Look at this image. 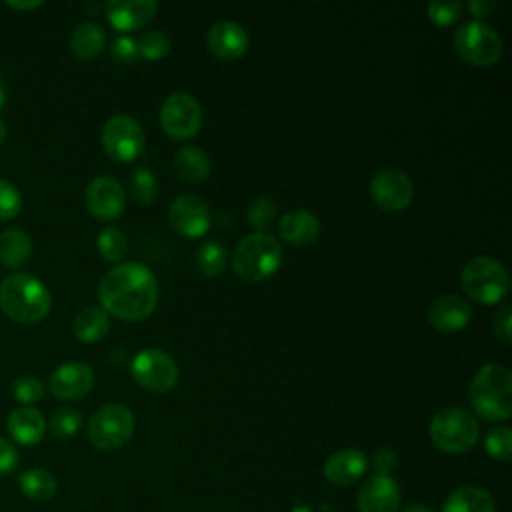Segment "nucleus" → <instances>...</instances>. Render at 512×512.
I'll use <instances>...</instances> for the list:
<instances>
[{
	"label": "nucleus",
	"mask_w": 512,
	"mask_h": 512,
	"mask_svg": "<svg viewBox=\"0 0 512 512\" xmlns=\"http://www.w3.org/2000/svg\"><path fill=\"white\" fill-rule=\"evenodd\" d=\"M158 280L140 262H120L112 266L98 284L100 308L126 322L148 318L158 304Z\"/></svg>",
	"instance_id": "nucleus-1"
},
{
	"label": "nucleus",
	"mask_w": 512,
	"mask_h": 512,
	"mask_svg": "<svg viewBox=\"0 0 512 512\" xmlns=\"http://www.w3.org/2000/svg\"><path fill=\"white\" fill-rule=\"evenodd\" d=\"M468 402L476 416L488 422H504L512 414V372L506 364L486 362L468 386Z\"/></svg>",
	"instance_id": "nucleus-2"
},
{
	"label": "nucleus",
	"mask_w": 512,
	"mask_h": 512,
	"mask_svg": "<svg viewBox=\"0 0 512 512\" xmlns=\"http://www.w3.org/2000/svg\"><path fill=\"white\" fill-rule=\"evenodd\" d=\"M52 298L44 282L26 272H14L0 284V308L18 324H36L50 312Z\"/></svg>",
	"instance_id": "nucleus-3"
},
{
	"label": "nucleus",
	"mask_w": 512,
	"mask_h": 512,
	"mask_svg": "<svg viewBox=\"0 0 512 512\" xmlns=\"http://www.w3.org/2000/svg\"><path fill=\"white\" fill-rule=\"evenodd\" d=\"M230 262L238 278L246 282H260L280 268L282 246L268 232H252L234 246Z\"/></svg>",
	"instance_id": "nucleus-4"
},
{
	"label": "nucleus",
	"mask_w": 512,
	"mask_h": 512,
	"mask_svg": "<svg viewBox=\"0 0 512 512\" xmlns=\"http://www.w3.org/2000/svg\"><path fill=\"white\" fill-rule=\"evenodd\" d=\"M428 434L438 450L446 454H466L476 446L480 428L474 414L458 406H448L434 414Z\"/></svg>",
	"instance_id": "nucleus-5"
},
{
	"label": "nucleus",
	"mask_w": 512,
	"mask_h": 512,
	"mask_svg": "<svg viewBox=\"0 0 512 512\" xmlns=\"http://www.w3.org/2000/svg\"><path fill=\"white\" fill-rule=\"evenodd\" d=\"M464 292L478 304L492 306L510 290V276L502 262L490 256H474L460 270Z\"/></svg>",
	"instance_id": "nucleus-6"
},
{
	"label": "nucleus",
	"mask_w": 512,
	"mask_h": 512,
	"mask_svg": "<svg viewBox=\"0 0 512 512\" xmlns=\"http://www.w3.org/2000/svg\"><path fill=\"white\" fill-rule=\"evenodd\" d=\"M456 54L478 68L494 66L502 56V38L486 22L470 20L462 24L452 38Z\"/></svg>",
	"instance_id": "nucleus-7"
},
{
	"label": "nucleus",
	"mask_w": 512,
	"mask_h": 512,
	"mask_svg": "<svg viewBox=\"0 0 512 512\" xmlns=\"http://www.w3.org/2000/svg\"><path fill=\"white\" fill-rule=\"evenodd\" d=\"M134 432V414L124 404H104L88 422V440L102 452L124 446Z\"/></svg>",
	"instance_id": "nucleus-8"
},
{
	"label": "nucleus",
	"mask_w": 512,
	"mask_h": 512,
	"mask_svg": "<svg viewBox=\"0 0 512 512\" xmlns=\"http://www.w3.org/2000/svg\"><path fill=\"white\" fill-rule=\"evenodd\" d=\"M132 378L146 390L164 394L178 384L180 372L174 358L160 348H144L132 358Z\"/></svg>",
	"instance_id": "nucleus-9"
},
{
	"label": "nucleus",
	"mask_w": 512,
	"mask_h": 512,
	"mask_svg": "<svg viewBox=\"0 0 512 512\" xmlns=\"http://www.w3.org/2000/svg\"><path fill=\"white\" fill-rule=\"evenodd\" d=\"M144 144L146 138L140 122L128 114H114L102 126V146L116 162L136 160Z\"/></svg>",
	"instance_id": "nucleus-10"
},
{
	"label": "nucleus",
	"mask_w": 512,
	"mask_h": 512,
	"mask_svg": "<svg viewBox=\"0 0 512 512\" xmlns=\"http://www.w3.org/2000/svg\"><path fill=\"white\" fill-rule=\"evenodd\" d=\"M158 120L168 136L186 140L196 136L202 126V106L188 92H172L164 98Z\"/></svg>",
	"instance_id": "nucleus-11"
},
{
	"label": "nucleus",
	"mask_w": 512,
	"mask_h": 512,
	"mask_svg": "<svg viewBox=\"0 0 512 512\" xmlns=\"http://www.w3.org/2000/svg\"><path fill=\"white\" fill-rule=\"evenodd\" d=\"M370 196L386 212H402L414 198V182L400 168H380L370 178Z\"/></svg>",
	"instance_id": "nucleus-12"
},
{
	"label": "nucleus",
	"mask_w": 512,
	"mask_h": 512,
	"mask_svg": "<svg viewBox=\"0 0 512 512\" xmlns=\"http://www.w3.org/2000/svg\"><path fill=\"white\" fill-rule=\"evenodd\" d=\"M168 220L178 234L186 238H200L210 228V206L196 194H182L170 202Z\"/></svg>",
	"instance_id": "nucleus-13"
},
{
	"label": "nucleus",
	"mask_w": 512,
	"mask_h": 512,
	"mask_svg": "<svg viewBox=\"0 0 512 512\" xmlns=\"http://www.w3.org/2000/svg\"><path fill=\"white\" fill-rule=\"evenodd\" d=\"M84 202L92 216L100 220H116L126 208V192L112 176H96L84 190Z\"/></svg>",
	"instance_id": "nucleus-14"
},
{
	"label": "nucleus",
	"mask_w": 512,
	"mask_h": 512,
	"mask_svg": "<svg viewBox=\"0 0 512 512\" xmlns=\"http://www.w3.org/2000/svg\"><path fill=\"white\" fill-rule=\"evenodd\" d=\"M94 380V370L86 362H64L50 374L48 388L60 400H78L94 388Z\"/></svg>",
	"instance_id": "nucleus-15"
},
{
	"label": "nucleus",
	"mask_w": 512,
	"mask_h": 512,
	"mask_svg": "<svg viewBox=\"0 0 512 512\" xmlns=\"http://www.w3.org/2000/svg\"><path fill=\"white\" fill-rule=\"evenodd\" d=\"M358 512H398L400 488L392 476L372 474L358 490Z\"/></svg>",
	"instance_id": "nucleus-16"
},
{
	"label": "nucleus",
	"mask_w": 512,
	"mask_h": 512,
	"mask_svg": "<svg viewBox=\"0 0 512 512\" xmlns=\"http://www.w3.org/2000/svg\"><path fill=\"white\" fill-rule=\"evenodd\" d=\"M206 46L220 60H236L248 50V32L234 20H220L208 28Z\"/></svg>",
	"instance_id": "nucleus-17"
},
{
	"label": "nucleus",
	"mask_w": 512,
	"mask_h": 512,
	"mask_svg": "<svg viewBox=\"0 0 512 512\" xmlns=\"http://www.w3.org/2000/svg\"><path fill=\"white\" fill-rule=\"evenodd\" d=\"M472 318V308L468 300L458 294L438 296L428 308V322L444 334L462 330Z\"/></svg>",
	"instance_id": "nucleus-18"
},
{
	"label": "nucleus",
	"mask_w": 512,
	"mask_h": 512,
	"mask_svg": "<svg viewBox=\"0 0 512 512\" xmlns=\"http://www.w3.org/2000/svg\"><path fill=\"white\" fill-rule=\"evenodd\" d=\"M368 458L358 448H342L332 452L324 462V478L334 486H350L364 476Z\"/></svg>",
	"instance_id": "nucleus-19"
},
{
	"label": "nucleus",
	"mask_w": 512,
	"mask_h": 512,
	"mask_svg": "<svg viewBox=\"0 0 512 512\" xmlns=\"http://www.w3.org/2000/svg\"><path fill=\"white\" fill-rule=\"evenodd\" d=\"M104 8L108 22L116 30L130 32L148 24L156 14L158 4L154 0H110Z\"/></svg>",
	"instance_id": "nucleus-20"
},
{
	"label": "nucleus",
	"mask_w": 512,
	"mask_h": 512,
	"mask_svg": "<svg viewBox=\"0 0 512 512\" xmlns=\"http://www.w3.org/2000/svg\"><path fill=\"white\" fill-rule=\"evenodd\" d=\"M320 220L310 210H290L278 222V234L292 246H308L320 236Z\"/></svg>",
	"instance_id": "nucleus-21"
},
{
	"label": "nucleus",
	"mask_w": 512,
	"mask_h": 512,
	"mask_svg": "<svg viewBox=\"0 0 512 512\" xmlns=\"http://www.w3.org/2000/svg\"><path fill=\"white\" fill-rule=\"evenodd\" d=\"M8 432L12 440L24 446H34L44 438L46 420L40 410L32 406H22L10 412L8 416Z\"/></svg>",
	"instance_id": "nucleus-22"
},
{
	"label": "nucleus",
	"mask_w": 512,
	"mask_h": 512,
	"mask_svg": "<svg viewBox=\"0 0 512 512\" xmlns=\"http://www.w3.org/2000/svg\"><path fill=\"white\" fill-rule=\"evenodd\" d=\"M494 510H496L494 498L490 496V492L474 484L458 486L446 496L442 504V512H494Z\"/></svg>",
	"instance_id": "nucleus-23"
},
{
	"label": "nucleus",
	"mask_w": 512,
	"mask_h": 512,
	"mask_svg": "<svg viewBox=\"0 0 512 512\" xmlns=\"http://www.w3.org/2000/svg\"><path fill=\"white\" fill-rule=\"evenodd\" d=\"M174 168L188 184H200L210 176V156L198 146H180L174 154Z\"/></svg>",
	"instance_id": "nucleus-24"
},
{
	"label": "nucleus",
	"mask_w": 512,
	"mask_h": 512,
	"mask_svg": "<svg viewBox=\"0 0 512 512\" xmlns=\"http://www.w3.org/2000/svg\"><path fill=\"white\" fill-rule=\"evenodd\" d=\"M110 330V316L100 306H84L72 322V332L80 342L92 344L102 340Z\"/></svg>",
	"instance_id": "nucleus-25"
},
{
	"label": "nucleus",
	"mask_w": 512,
	"mask_h": 512,
	"mask_svg": "<svg viewBox=\"0 0 512 512\" xmlns=\"http://www.w3.org/2000/svg\"><path fill=\"white\" fill-rule=\"evenodd\" d=\"M70 50L80 60L98 56L106 44V30L98 22H82L70 36Z\"/></svg>",
	"instance_id": "nucleus-26"
},
{
	"label": "nucleus",
	"mask_w": 512,
	"mask_h": 512,
	"mask_svg": "<svg viewBox=\"0 0 512 512\" xmlns=\"http://www.w3.org/2000/svg\"><path fill=\"white\" fill-rule=\"evenodd\" d=\"M18 488L26 498H30L34 502H46L56 494L58 482L44 468H28V470L20 472Z\"/></svg>",
	"instance_id": "nucleus-27"
},
{
	"label": "nucleus",
	"mask_w": 512,
	"mask_h": 512,
	"mask_svg": "<svg viewBox=\"0 0 512 512\" xmlns=\"http://www.w3.org/2000/svg\"><path fill=\"white\" fill-rule=\"evenodd\" d=\"M32 254L30 236L20 228H8L0 234V262L10 268L22 266Z\"/></svg>",
	"instance_id": "nucleus-28"
},
{
	"label": "nucleus",
	"mask_w": 512,
	"mask_h": 512,
	"mask_svg": "<svg viewBox=\"0 0 512 512\" xmlns=\"http://www.w3.org/2000/svg\"><path fill=\"white\" fill-rule=\"evenodd\" d=\"M226 260H228V250L218 240H204L194 254V264L198 272L206 278L218 276L224 270Z\"/></svg>",
	"instance_id": "nucleus-29"
},
{
	"label": "nucleus",
	"mask_w": 512,
	"mask_h": 512,
	"mask_svg": "<svg viewBox=\"0 0 512 512\" xmlns=\"http://www.w3.org/2000/svg\"><path fill=\"white\" fill-rule=\"evenodd\" d=\"M128 192H130V198L140 206L154 202L158 194L156 176L148 168H134L128 176Z\"/></svg>",
	"instance_id": "nucleus-30"
},
{
	"label": "nucleus",
	"mask_w": 512,
	"mask_h": 512,
	"mask_svg": "<svg viewBox=\"0 0 512 512\" xmlns=\"http://www.w3.org/2000/svg\"><path fill=\"white\" fill-rule=\"evenodd\" d=\"M98 252L108 262H120L128 252V238L126 234L116 226H106L100 230L96 238Z\"/></svg>",
	"instance_id": "nucleus-31"
},
{
	"label": "nucleus",
	"mask_w": 512,
	"mask_h": 512,
	"mask_svg": "<svg viewBox=\"0 0 512 512\" xmlns=\"http://www.w3.org/2000/svg\"><path fill=\"white\" fill-rule=\"evenodd\" d=\"M484 450L490 458L506 462L512 456V432L508 426H494L484 436Z\"/></svg>",
	"instance_id": "nucleus-32"
},
{
	"label": "nucleus",
	"mask_w": 512,
	"mask_h": 512,
	"mask_svg": "<svg viewBox=\"0 0 512 512\" xmlns=\"http://www.w3.org/2000/svg\"><path fill=\"white\" fill-rule=\"evenodd\" d=\"M276 214H278V208H276L274 200H272V198H266V196L254 198V200L248 204V210H246L248 224H250L256 232H264L268 226H272V222L276 220Z\"/></svg>",
	"instance_id": "nucleus-33"
},
{
	"label": "nucleus",
	"mask_w": 512,
	"mask_h": 512,
	"mask_svg": "<svg viewBox=\"0 0 512 512\" xmlns=\"http://www.w3.org/2000/svg\"><path fill=\"white\" fill-rule=\"evenodd\" d=\"M136 46H138L140 56H144L148 60H160L170 52L172 42L164 30H150V32H144L136 40Z\"/></svg>",
	"instance_id": "nucleus-34"
},
{
	"label": "nucleus",
	"mask_w": 512,
	"mask_h": 512,
	"mask_svg": "<svg viewBox=\"0 0 512 512\" xmlns=\"http://www.w3.org/2000/svg\"><path fill=\"white\" fill-rule=\"evenodd\" d=\"M80 424H82V416H80L78 410H74V408H58L50 416L46 426L50 428L52 436H56L60 440H66V438H70V436H74L78 432Z\"/></svg>",
	"instance_id": "nucleus-35"
},
{
	"label": "nucleus",
	"mask_w": 512,
	"mask_h": 512,
	"mask_svg": "<svg viewBox=\"0 0 512 512\" xmlns=\"http://www.w3.org/2000/svg\"><path fill=\"white\" fill-rule=\"evenodd\" d=\"M464 10V4L458 0H432L426 6V16L436 26H450L454 24Z\"/></svg>",
	"instance_id": "nucleus-36"
},
{
	"label": "nucleus",
	"mask_w": 512,
	"mask_h": 512,
	"mask_svg": "<svg viewBox=\"0 0 512 512\" xmlns=\"http://www.w3.org/2000/svg\"><path fill=\"white\" fill-rule=\"evenodd\" d=\"M12 394L14 398L24 404V406H30L38 400H42L44 396V384L36 378V376H20L14 380L12 384Z\"/></svg>",
	"instance_id": "nucleus-37"
},
{
	"label": "nucleus",
	"mask_w": 512,
	"mask_h": 512,
	"mask_svg": "<svg viewBox=\"0 0 512 512\" xmlns=\"http://www.w3.org/2000/svg\"><path fill=\"white\" fill-rule=\"evenodd\" d=\"M22 212V196L14 184L0 178V220H12Z\"/></svg>",
	"instance_id": "nucleus-38"
},
{
	"label": "nucleus",
	"mask_w": 512,
	"mask_h": 512,
	"mask_svg": "<svg viewBox=\"0 0 512 512\" xmlns=\"http://www.w3.org/2000/svg\"><path fill=\"white\" fill-rule=\"evenodd\" d=\"M110 56L118 62V64H132L140 54H138V46L136 40L132 36H118L112 42V50Z\"/></svg>",
	"instance_id": "nucleus-39"
},
{
	"label": "nucleus",
	"mask_w": 512,
	"mask_h": 512,
	"mask_svg": "<svg viewBox=\"0 0 512 512\" xmlns=\"http://www.w3.org/2000/svg\"><path fill=\"white\" fill-rule=\"evenodd\" d=\"M492 332L496 334V338H500L504 344L512 342V306L510 304H502L494 318H492Z\"/></svg>",
	"instance_id": "nucleus-40"
},
{
	"label": "nucleus",
	"mask_w": 512,
	"mask_h": 512,
	"mask_svg": "<svg viewBox=\"0 0 512 512\" xmlns=\"http://www.w3.org/2000/svg\"><path fill=\"white\" fill-rule=\"evenodd\" d=\"M396 466V452L392 448H378L372 456V468L376 474L390 476Z\"/></svg>",
	"instance_id": "nucleus-41"
},
{
	"label": "nucleus",
	"mask_w": 512,
	"mask_h": 512,
	"mask_svg": "<svg viewBox=\"0 0 512 512\" xmlns=\"http://www.w3.org/2000/svg\"><path fill=\"white\" fill-rule=\"evenodd\" d=\"M18 466V450L12 442L0 438V476L10 474Z\"/></svg>",
	"instance_id": "nucleus-42"
},
{
	"label": "nucleus",
	"mask_w": 512,
	"mask_h": 512,
	"mask_svg": "<svg viewBox=\"0 0 512 512\" xmlns=\"http://www.w3.org/2000/svg\"><path fill=\"white\" fill-rule=\"evenodd\" d=\"M468 10L474 14V16H486V14H490L494 8H496V2H492V0H470L468 4Z\"/></svg>",
	"instance_id": "nucleus-43"
},
{
	"label": "nucleus",
	"mask_w": 512,
	"mask_h": 512,
	"mask_svg": "<svg viewBox=\"0 0 512 512\" xmlns=\"http://www.w3.org/2000/svg\"><path fill=\"white\" fill-rule=\"evenodd\" d=\"M8 6L16 8V10H32V8H38L42 6V0H6Z\"/></svg>",
	"instance_id": "nucleus-44"
},
{
	"label": "nucleus",
	"mask_w": 512,
	"mask_h": 512,
	"mask_svg": "<svg viewBox=\"0 0 512 512\" xmlns=\"http://www.w3.org/2000/svg\"><path fill=\"white\" fill-rule=\"evenodd\" d=\"M398 512H434V510H430L428 506H424V504H406L402 510H398Z\"/></svg>",
	"instance_id": "nucleus-45"
},
{
	"label": "nucleus",
	"mask_w": 512,
	"mask_h": 512,
	"mask_svg": "<svg viewBox=\"0 0 512 512\" xmlns=\"http://www.w3.org/2000/svg\"><path fill=\"white\" fill-rule=\"evenodd\" d=\"M6 136H8V126H6V122L0 118V144L6 140Z\"/></svg>",
	"instance_id": "nucleus-46"
},
{
	"label": "nucleus",
	"mask_w": 512,
	"mask_h": 512,
	"mask_svg": "<svg viewBox=\"0 0 512 512\" xmlns=\"http://www.w3.org/2000/svg\"><path fill=\"white\" fill-rule=\"evenodd\" d=\"M4 100H6V90H4V82L0 80V108L4 106Z\"/></svg>",
	"instance_id": "nucleus-47"
}]
</instances>
